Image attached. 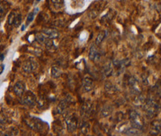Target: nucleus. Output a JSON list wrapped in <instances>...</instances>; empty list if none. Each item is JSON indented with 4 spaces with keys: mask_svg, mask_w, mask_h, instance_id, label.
Returning a JSON list of instances; mask_svg holds the SVG:
<instances>
[{
    "mask_svg": "<svg viewBox=\"0 0 161 136\" xmlns=\"http://www.w3.org/2000/svg\"><path fill=\"white\" fill-rule=\"evenodd\" d=\"M5 69V65H3V64H1V72H0V73L1 74H2V72H3V70Z\"/></svg>",
    "mask_w": 161,
    "mask_h": 136,
    "instance_id": "b1692460",
    "label": "nucleus"
},
{
    "mask_svg": "<svg viewBox=\"0 0 161 136\" xmlns=\"http://www.w3.org/2000/svg\"><path fill=\"white\" fill-rule=\"evenodd\" d=\"M129 118H130L131 125L134 127L138 128V129H142L143 126L144 122L142 120L141 115H140L138 112L134 110H131L129 112Z\"/></svg>",
    "mask_w": 161,
    "mask_h": 136,
    "instance_id": "f03ea898",
    "label": "nucleus"
},
{
    "mask_svg": "<svg viewBox=\"0 0 161 136\" xmlns=\"http://www.w3.org/2000/svg\"><path fill=\"white\" fill-rule=\"evenodd\" d=\"M144 109L147 117H149V118H151L160 111V105L154 100L149 99L144 105Z\"/></svg>",
    "mask_w": 161,
    "mask_h": 136,
    "instance_id": "f257e3e1",
    "label": "nucleus"
},
{
    "mask_svg": "<svg viewBox=\"0 0 161 136\" xmlns=\"http://www.w3.org/2000/svg\"><path fill=\"white\" fill-rule=\"evenodd\" d=\"M141 133H142L140 129L134 127V126H133L132 128H129V129H128L126 131L124 132V134L126 135H141Z\"/></svg>",
    "mask_w": 161,
    "mask_h": 136,
    "instance_id": "4468645a",
    "label": "nucleus"
},
{
    "mask_svg": "<svg viewBox=\"0 0 161 136\" xmlns=\"http://www.w3.org/2000/svg\"><path fill=\"white\" fill-rule=\"evenodd\" d=\"M34 14H35L34 12H31L30 14L28 15L27 21H26V24H27V25H28V24H30L31 22L33 21V20H34Z\"/></svg>",
    "mask_w": 161,
    "mask_h": 136,
    "instance_id": "4be33fe9",
    "label": "nucleus"
},
{
    "mask_svg": "<svg viewBox=\"0 0 161 136\" xmlns=\"http://www.w3.org/2000/svg\"><path fill=\"white\" fill-rule=\"evenodd\" d=\"M25 85L23 82L18 81L14 86V92L16 96H21L25 93Z\"/></svg>",
    "mask_w": 161,
    "mask_h": 136,
    "instance_id": "0eeeda50",
    "label": "nucleus"
},
{
    "mask_svg": "<svg viewBox=\"0 0 161 136\" xmlns=\"http://www.w3.org/2000/svg\"><path fill=\"white\" fill-rule=\"evenodd\" d=\"M8 8L6 6H5V4H4L3 5V3H1V16L2 17L3 16H5V14H6V12L8 11Z\"/></svg>",
    "mask_w": 161,
    "mask_h": 136,
    "instance_id": "5701e85b",
    "label": "nucleus"
},
{
    "mask_svg": "<svg viewBox=\"0 0 161 136\" xmlns=\"http://www.w3.org/2000/svg\"><path fill=\"white\" fill-rule=\"evenodd\" d=\"M88 57L91 61H96L100 57L99 52L94 46H91L90 48L89 54H88Z\"/></svg>",
    "mask_w": 161,
    "mask_h": 136,
    "instance_id": "f8f14e48",
    "label": "nucleus"
},
{
    "mask_svg": "<svg viewBox=\"0 0 161 136\" xmlns=\"http://www.w3.org/2000/svg\"><path fill=\"white\" fill-rule=\"evenodd\" d=\"M35 39L40 44H45L46 40H47V38L42 33H37L35 37Z\"/></svg>",
    "mask_w": 161,
    "mask_h": 136,
    "instance_id": "a211bd4d",
    "label": "nucleus"
},
{
    "mask_svg": "<svg viewBox=\"0 0 161 136\" xmlns=\"http://www.w3.org/2000/svg\"><path fill=\"white\" fill-rule=\"evenodd\" d=\"M160 132L161 121H153L151 123V128H150V133H151V135H158Z\"/></svg>",
    "mask_w": 161,
    "mask_h": 136,
    "instance_id": "1a4fd4ad",
    "label": "nucleus"
},
{
    "mask_svg": "<svg viewBox=\"0 0 161 136\" xmlns=\"http://www.w3.org/2000/svg\"><path fill=\"white\" fill-rule=\"evenodd\" d=\"M66 120V125H67V129L69 133H73L75 131V129L77 127V120L74 115H68V116L66 117L65 118Z\"/></svg>",
    "mask_w": 161,
    "mask_h": 136,
    "instance_id": "39448f33",
    "label": "nucleus"
},
{
    "mask_svg": "<svg viewBox=\"0 0 161 136\" xmlns=\"http://www.w3.org/2000/svg\"><path fill=\"white\" fill-rule=\"evenodd\" d=\"M22 21V15L19 13L13 11L9 15L8 23L10 25H14L15 27H18L20 25Z\"/></svg>",
    "mask_w": 161,
    "mask_h": 136,
    "instance_id": "423d86ee",
    "label": "nucleus"
},
{
    "mask_svg": "<svg viewBox=\"0 0 161 136\" xmlns=\"http://www.w3.org/2000/svg\"><path fill=\"white\" fill-rule=\"evenodd\" d=\"M61 74H62V70H61L60 67H58L57 66H52L51 70V77L53 78H58L60 77Z\"/></svg>",
    "mask_w": 161,
    "mask_h": 136,
    "instance_id": "ddd939ff",
    "label": "nucleus"
},
{
    "mask_svg": "<svg viewBox=\"0 0 161 136\" xmlns=\"http://www.w3.org/2000/svg\"><path fill=\"white\" fill-rule=\"evenodd\" d=\"M4 58H5L4 55H3V54H2V55H1V61H2V62L3 59H4Z\"/></svg>",
    "mask_w": 161,
    "mask_h": 136,
    "instance_id": "393cba45",
    "label": "nucleus"
},
{
    "mask_svg": "<svg viewBox=\"0 0 161 136\" xmlns=\"http://www.w3.org/2000/svg\"><path fill=\"white\" fill-rule=\"evenodd\" d=\"M157 9H158L159 11H161V4H160V5H157Z\"/></svg>",
    "mask_w": 161,
    "mask_h": 136,
    "instance_id": "a878e982",
    "label": "nucleus"
},
{
    "mask_svg": "<svg viewBox=\"0 0 161 136\" xmlns=\"http://www.w3.org/2000/svg\"><path fill=\"white\" fill-rule=\"evenodd\" d=\"M51 40H52V39H50V38L47 39V40H46V42L45 43L48 49L51 50H51H53V48H55L54 44H53V41Z\"/></svg>",
    "mask_w": 161,
    "mask_h": 136,
    "instance_id": "412c9836",
    "label": "nucleus"
},
{
    "mask_svg": "<svg viewBox=\"0 0 161 136\" xmlns=\"http://www.w3.org/2000/svg\"><path fill=\"white\" fill-rule=\"evenodd\" d=\"M112 111H113L112 107H111V106L106 105V106H105V107H103V109H102L101 115L103 117H107L112 114Z\"/></svg>",
    "mask_w": 161,
    "mask_h": 136,
    "instance_id": "dca6fc26",
    "label": "nucleus"
},
{
    "mask_svg": "<svg viewBox=\"0 0 161 136\" xmlns=\"http://www.w3.org/2000/svg\"><path fill=\"white\" fill-rule=\"evenodd\" d=\"M37 63L33 58H29L23 65V69L26 73H31L37 68Z\"/></svg>",
    "mask_w": 161,
    "mask_h": 136,
    "instance_id": "20e7f679",
    "label": "nucleus"
},
{
    "mask_svg": "<svg viewBox=\"0 0 161 136\" xmlns=\"http://www.w3.org/2000/svg\"><path fill=\"white\" fill-rule=\"evenodd\" d=\"M82 115L83 116H87L91 112V104L89 103H85L82 107Z\"/></svg>",
    "mask_w": 161,
    "mask_h": 136,
    "instance_id": "2eb2a0df",
    "label": "nucleus"
},
{
    "mask_svg": "<svg viewBox=\"0 0 161 136\" xmlns=\"http://www.w3.org/2000/svg\"><path fill=\"white\" fill-rule=\"evenodd\" d=\"M42 33L46 35L50 39H56L59 37V32L56 29H44L42 30Z\"/></svg>",
    "mask_w": 161,
    "mask_h": 136,
    "instance_id": "9b49d317",
    "label": "nucleus"
},
{
    "mask_svg": "<svg viewBox=\"0 0 161 136\" xmlns=\"http://www.w3.org/2000/svg\"><path fill=\"white\" fill-rule=\"evenodd\" d=\"M40 1V0H36V2H39Z\"/></svg>",
    "mask_w": 161,
    "mask_h": 136,
    "instance_id": "bb28decb",
    "label": "nucleus"
},
{
    "mask_svg": "<svg viewBox=\"0 0 161 136\" xmlns=\"http://www.w3.org/2000/svg\"><path fill=\"white\" fill-rule=\"evenodd\" d=\"M129 86H130L131 92L134 93V94H139L141 91L139 82L134 77H131L129 80Z\"/></svg>",
    "mask_w": 161,
    "mask_h": 136,
    "instance_id": "6e6552de",
    "label": "nucleus"
},
{
    "mask_svg": "<svg viewBox=\"0 0 161 136\" xmlns=\"http://www.w3.org/2000/svg\"><path fill=\"white\" fill-rule=\"evenodd\" d=\"M68 107V102L66 100H62L60 103H59L58 107H57V112L62 113L65 109Z\"/></svg>",
    "mask_w": 161,
    "mask_h": 136,
    "instance_id": "f3484780",
    "label": "nucleus"
},
{
    "mask_svg": "<svg viewBox=\"0 0 161 136\" xmlns=\"http://www.w3.org/2000/svg\"><path fill=\"white\" fill-rule=\"evenodd\" d=\"M112 65L110 64V63H108L107 65H105L104 68H103V73L105 76H108L110 75L111 74H112Z\"/></svg>",
    "mask_w": 161,
    "mask_h": 136,
    "instance_id": "6ab92c4d",
    "label": "nucleus"
},
{
    "mask_svg": "<svg viewBox=\"0 0 161 136\" xmlns=\"http://www.w3.org/2000/svg\"><path fill=\"white\" fill-rule=\"evenodd\" d=\"M105 31H102L98 34V36L97 37V39H96V45H100L103 42V40L105 39Z\"/></svg>",
    "mask_w": 161,
    "mask_h": 136,
    "instance_id": "aec40b11",
    "label": "nucleus"
},
{
    "mask_svg": "<svg viewBox=\"0 0 161 136\" xmlns=\"http://www.w3.org/2000/svg\"><path fill=\"white\" fill-rule=\"evenodd\" d=\"M22 102L25 104V105L28 106V107H33L35 105L36 102V97L33 92H25L22 95Z\"/></svg>",
    "mask_w": 161,
    "mask_h": 136,
    "instance_id": "7ed1b4c3",
    "label": "nucleus"
},
{
    "mask_svg": "<svg viewBox=\"0 0 161 136\" xmlns=\"http://www.w3.org/2000/svg\"><path fill=\"white\" fill-rule=\"evenodd\" d=\"M94 89L93 81L89 77H86L83 81V89L85 92H88Z\"/></svg>",
    "mask_w": 161,
    "mask_h": 136,
    "instance_id": "9d476101",
    "label": "nucleus"
}]
</instances>
